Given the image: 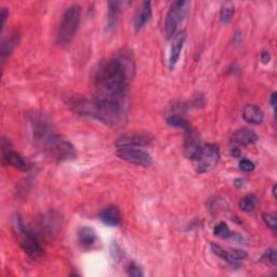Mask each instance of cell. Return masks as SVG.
Masks as SVG:
<instances>
[{
	"label": "cell",
	"mask_w": 277,
	"mask_h": 277,
	"mask_svg": "<svg viewBox=\"0 0 277 277\" xmlns=\"http://www.w3.org/2000/svg\"><path fill=\"white\" fill-rule=\"evenodd\" d=\"M100 220L108 226H118L122 223V214L116 206H108L100 214Z\"/></svg>",
	"instance_id": "9a60e30c"
},
{
	"label": "cell",
	"mask_w": 277,
	"mask_h": 277,
	"mask_svg": "<svg viewBox=\"0 0 277 277\" xmlns=\"http://www.w3.org/2000/svg\"><path fill=\"white\" fill-rule=\"evenodd\" d=\"M186 38H187L186 31L179 32V34L173 38L171 49H170V56H169V68L171 70L175 69L179 60H180L181 52L183 50L184 45H185Z\"/></svg>",
	"instance_id": "7c38bea8"
},
{
	"label": "cell",
	"mask_w": 277,
	"mask_h": 277,
	"mask_svg": "<svg viewBox=\"0 0 277 277\" xmlns=\"http://www.w3.org/2000/svg\"><path fill=\"white\" fill-rule=\"evenodd\" d=\"M214 234L220 238H223V240H229V238H232L233 233L231 232L229 225H227L225 222H220V223L215 227Z\"/></svg>",
	"instance_id": "cb8c5ba5"
},
{
	"label": "cell",
	"mask_w": 277,
	"mask_h": 277,
	"mask_svg": "<svg viewBox=\"0 0 277 277\" xmlns=\"http://www.w3.org/2000/svg\"><path fill=\"white\" fill-rule=\"evenodd\" d=\"M73 110L81 116L93 118L107 126L115 127L127 121V104L93 97L72 102Z\"/></svg>",
	"instance_id": "3957f363"
},
{
	"label": "cell",
	"mask_w": 277,
	"mask_h": 277,
	"mask_svg": "<svg viewBox=\"0 0 277 277\" xmlns=\"http://www.w3.org/2000/svg\"><path fill=\"white\" fill-rule=\"evenodd\" d=\"M81 19V7L78 4H72L66 10L60 21L57 41L60 46H68L76 36Z\"/></svg>",
	"instance_id": "5b68a950"
},
{
	"label": "cell",
	"mask_w": 277,
	"mask_h": 277,
	"mask_svg": "<svg viewBox=\"0 0 277 277\" xmlns=\"http://www.w3.org/2000/svg\"><path fill=\"white\" fill-rule=\"evenodd\" d=\"M259 140L258 134L250 129H241L232 137V143L235 146H247L254 144Z\"/></svg>",
	"instance_id": "5bb4252c"
},
{
	"label": "cell",
	"mask_w": 277,
	"mask_h": 277,
	"mask_svg": "<svg viewBox=\"0 0 277 277\" xmlns=\"http://www.w3.org/2000/svg\"><path fill=\"white\" fill-rule=\"evenodd\" d=\"M231 154H232V156L233 157H240L241 156V154H242V152H241V149L238 148V146H233L232 148V150H231Z\"/></svg>",
	"instance_id": "d6a6232c"
},
{
	"label": "cell",
	"mask_w": 277,
	"mask_h": 277,
	"mask_svg": "<svg viewBox=\"0 0 277 277\" xmlns=\"http://www.w3.org/2000/svg\"><path fill=\"white\" fill-rule=\"evenodd\" d=\"M8 15H9L8 10L5 9V8H2L1 9V13H0V16H1V30H3L4 24H5V21H7Z\"/></svg>",
	"instance_id": "f546056e"
},
{
	"label": "cell",
	"mask_w": 277,
	"mask_h": 277,
	"mask_svg": "<svg viewBox=\"0 0 277 277\" xmlns=\"http://www.w3.org/2000/svg\"><path fill=\"white\" fill-rule=\"evenodd\" d=\"M260 262L265 263V264H271L275 265L277 264V253L274 248H269L264 251V253L260 258Z\"/></svg>",
	"instance_id": "d4e9b609"
},
{
	"label": "cell",
	"mask_w": 277,
	"mask_h": 277,
	"mask_svg": "<svg viewBox=\"0 0 277 277\" xmlns=\"http://www.w3.org/2000/svg\"><path fill=\"white\" fill-rule=\"evenodd\" d=\"M153 142V138L150 134L141 132H129L123 134L117 140L116 146L118 148H141L149 146Z\"/></svg>",
	"instance_id": "8fae6325"
},
{
	"label": "cell",
	"mask_w": 277,
	"mask_h": 277,
	"mask_svg": "<svg viewBox=\"0 0 277 277\" xmlns=\"http://www.w3.org/2000/svg\"><path fill=\"white\" fill-rule=\"evenodd\" d=\"M13 231L21 248L27 253V256L34 260L39 259L42 256V247L39 237L24 223L20 215L14 216Z\"/></svg>",
	"instance_id": "277c9868"
},
{
	"label": "cell",
	"mask_w": 277,
	"mask_h": 277,
	"mask_svg": "<svg viewBox=\"0 0 277 277\" xmlns=\"http://www.w3.org/2000/svg\"><path fill=\"white\" fill-rule=\"evenodd\" d=\"M116 155L121 159L135 166L149 167L153 164L151 154L141 148H118Z\"/></svg>",
	"instance_id": "ba28073f"
},
{
	"label": "cell",
	"mask_w": 277,
	"mask_h": 277,
	"mask_svg": "<svg viewBox=\"0 0 277 277\" xmlns=\"http://www.w3.org/2000/svg\"><path fill=\"white\" fill-rule=\"evenodd\" d=\"M31 139L38 149L51 159L65 161L74 159L76 151L69 141L62 138L48 119L40 114H32L30 117Z\"/></svg>",
	"instance_id": "7a4b0ae2"
},
{
	"label": "cell",
	"mask_w": 277,
	"mask_h": 277,
	"mask_svg": "<svg viewBox=\"0 0 277 277\" xmlns=\"http://www.w3.org/2000/svg\"><path fill=\"white\" fill-rule=\"evenodd\" d=\"M234 13H235L234 4H233L232 2L223 3V5L221 7V11H220V20L222 23L223 24L230 23L233 19V16H234Z\"/></svg>",
	"instance_id": "603a6c76"
},
{
	"label": "cell",
	"mask_w": 277,
	"mask_h": 277,
	"mask_svg": "<svg viewBox=\"0 0 277 277\" xmlns=\"http://www.w3.org/2000/svg\"><path fill=\"white\" fill-rule=\"evenodd\" d=\"M276 103H277V94H276V92H273V93L270 96V104H271V106H272L274 112L276 111Z\"/></svg>",
	"instance_id": "4dcf8cb0"
},
{
	"label": "cell",
	"mask_w": 277,
	"mask_h": 277,
	"mask_svg": "<svg viewBox=\"0 0 277 277\" xmlns=\"http://www.w3.org/2000/svg\"><path fill=\"white\" fill-rule=\"evenodd\" d=\"M19 38L20 35L19 34H13L10 38H8L7 40H3L1 43V60L2 62L5 61V59H7L11 52L13 51V49L15 48L16 43L19 42Z\"/></svg>",
	"instance_id": "ffe728a7"
},
{
	"label": "cell",
	"mask_w": 277,
	"mask_h": 277,
	"mask_svg": "<svg viewBox=\"0 0 277 277\" xmlns=\"http://www.w3.org/2000/svg\"><path fill=\"white\" fill-rule=\"evenodd\" d=\"M188 7L189 2L185 0H178L170 4L165 22V34L168 39H171L173 36H176L179 25L182 23L187 14Z\"/></svg>",
	"instance_id": "8992f818"
},
{
	"label": "cell",
	"mask_w": 277,
	"mask_h": 277,
	"mask_svg": "<svg viewBox=\"0 0 277 277\" xmlns=\"http://www.w3.org/2000/svg\"><path fill=\"white\" fill-rule=\"evenodd\" d=\"M235 185H236L237 187L243 186V185H244V180H243V179H237V180L235 181Z\"/></svg>",
	"instance_id": "836d02e7"
},
{
	"label": "cell",
	"mask_w": 277,
	"mask_h": 277,
	"mask_svg": "<svg viewBox=\"0 0 277 277\" xmlns=\"http://www.w3.org/2000/svg\"><path fill=\"white\" fill-rule=\"evenodd\" d=\"M210 247L215 256L224 260L227 264H230L233 268H240L242 260L247 258V252L241 250V249L223 248L215 243H211Z\"/></svg>",
	"instance_id": "30bf717a"
},
{
	"label": "cell",
	"mask_w": 277,
	"mask_h": 277,
	"mask_svg": "<svg viewBox=\"0 0 277 277\" xmlns=\"http://www.w3.org/2000/svg\"><path fill=\"white\" fill-rule=\"evenodd\" d=\"M119 12H121V2H118V1L108 2V19H107V29L108 30L115 29Z\"/></svg>",
	"instance_id": "d6986e66"
},
{
	"label": "cell",
	"mask_w": 277,
	"mask_h": 277,
	"mask_svg": "<svg viewBox=\"0 0 277 277\" xmlns=\"http://www.w3.org/2000/svg\"><path fill=\"white\" fill-rule=\"evenodd\" d=\"M126 273L128 276L132 277H142L144 276V273L142 272V269H141L138 264H135L133 262L129 263L126 267Z\"/></svg>",
	"instance_id": "4316f807"
},
{
	"label": "cell",
	"mask_w": 277,
	"mask_h": 277,
	"mask_svg": "<svg viewBox=\"0 0 277 277\" xmlns=\"http://www.w3.org/2000/svg\"><path fill=\"white\" fill-rule=\"evenodd\" d=\"M167 123L170 124L171 127L182 129L184 133L193 129L192 124L189 123L185 118H183L182 116H179V115H171V116L168 117L167 118Z\"/></svg>",
	"instance_id": "44dd1931"
},
{
	"label": "cell",
	"mask_w": 277,
	"mask_h": 277,
	"mask_svg": "<svg viewBox=\"0 0 277 277\" xmlns=\"http://www.w3.org/2000/svg\"><path fill=\"white\" fill-rule=\"evenodd\" d=\"M262 219L264 221V223L268 225L269 229L272 231L273 233H276L277 230V221H276V215L275 214L271 213H264L262 215Z\"/></svg>",
	"instance_id": "484cf974"
},
{
	"label": "cell",
	"mask_w": 277,
	"mask_h": 277,
	"mask_svg": "<svg viewBox=\"0 0 277 277\" xmlns=\"http://www.w3.org/2000/svg\"><path fill=\"white\" fill-rule=\"evenodd\" d=\"M220 151L215 144L203 145L197 155L194 157V168L198 173H206L214 170L219 162Z\"/></svg>",
	"instance_id": "52a82bcc"
},
{
	"label": "cell",
	"mask_w": 277,
	"mask_h": 277,
	"mask_svg": "<svg viewBox=\"0 0 277 277\" xmlns=\"http://www.w3.org/2000/svg\"><path fill=\"white\" fill-rule=\"evenodd\" d=\"M254 168H256V166H254L253 162L247 158H243L240 161V169L244 172H251L254 170Z\"/></svg>",
	"instance_id": "83f0119b"
},
{
	"label": "cell",
	"mask_w": 277,
	"mask_h": 277,
	"mask_svg": "<svg viewBox=\"0 0 277 277\" xmlns=\"http://www.w3.org/2000/svg\"><path fill=\"white\" fill-rule=\"evenodd\" d=\"M202 143L197 132L194 129L185 132V140H184V154L189 159H194V157L197 155L199 150L202 149Z\"/></svg>",
	"instance_id": "4fadbf2b"
},
{
	"label": "cell",
	"mask_w": 277,
	"mask_h": 277,
	"mask_svg": "<svg viewBox=\"0 0 277 277\" xmlns=\"http://www.w3.org/2000/svg\"><path fill=\"white\" fill-rule=\"evenodd\" d=\"M272 192H273V196H274V198H275V197H276V194H275V193H276V185H274V186H273Z\"/></svg>",
	"instance_id": "e575fe53"
},
{
	"label": "cell",
	"mask_w": 277,
	"mask_h": 277,
	"mask_svg": "<svg viewBox=\"0 0 277 277\" xmlns=\"http://www.w3.org/2000/svg\"><path fill=\"white\" fill-rule=\"evenodd\" d=\"M270 60H271V54L267 51H263L261 54V61L263 64H268L270 63Z\"/></svg>",
	"instance_id": "1f68e13d"
},
{
	"label": "cell",
	"mask_w": 277,
	"mask_h": 277,
	"mask_svg": "<svg viewBox=\"0 0 277 277\" xmlns=\"http://www.w3.org/2000/svg\"><path fill=\"white\" fill-rule=\"evenodd\" d=\"M240 208L244 213H252V211L257 208L258 205V198L252 194L246 195L240 200Z\"/></svg>",
	"instance_id": "7402d4cb"
},
{
	"label": "cell",
	"mask_w": 277,
	"mask_h": 277,
	"mask_svg": "<svg viewBox=\"0 0 277 277\" xmlns=\"http://www.w3.org/2000/svg\"><path fill=\"white\" fill-rule=\"evenodd\" d=\"M242 40H243V35H242V32H241L240 31H235L234 36H233V42H234V45L238 46V45H240V43L242 42Z\"/></svg>",
	"instance_id": "f1b7e54d"
},
{
	"label": "cell",
	"mask_w": 277,
	"mask_h": 277,
	"mask_svg": "<svg viewBox=\"0 0 277 277\" xmlns=\"http://www.w3.org/2000/svg\"><path fill=\"white\" fill-rule=\"evenodd\" d=\"M96 240V233L90 226H83L78 230V241L83 246L93 245Z\"/></svg>",
	"instance_id": "ac0fdd59"
},
{
	"label": "cell",
	"mask_w": 277,
	"mask_h": 277,
	"mask_svg": "<svg viewBox=\"0 0 277 277\" xmlns=\"http://www.w3.org/2000/svg\"><path fill=\"white\" fill-rule=\"evenodd\" d=\"M243 118L244 121L247 122L248 123L260 124L264 121V113L260 106L254 104H248L244 107Z\"/></svg>",
	"instance_id": "2e32d148"
},
{
	"label": "cell",
	"mask_w": 277,
	"mask_h": 277,
	"mask_svg": "<svg viewBox=\"0 0 277 277\" xmlns=\"http://www.w3.org/2000/svg\"><path fill=\"white\" fill-rule=\"evenodd\" d=\"M152 19V2L144 1L141 5V9L134 20V29L135 31L142 30L143 27L149 23Z\"/></svg>",
	"instance_id": "e0dca14e"
},
{
	"label": "cell",
	"mask_w": 277,
	"mask_h": 277,
	"mask_svg": "<svg viewBox=\"0 0 277 277\" xmlns=\"http://www.w3.org/2000/svg\"><path fill=\"white\" fill-rule=\"evenodd\" d=\"M135 62L133 54L123 49L116 57L102 61L94 69V97L127 104L128 84L134 77Z\"/></svg>",
	"instance_id": "6da1fadb"
},
{
	"label": "cell",
	"mask_w": 277,
	"mask_h": 277,
	"mask_svg": "<svg viewBox=\"0 0 277 277\" xmlns=\"http://www.w3.org/2000/svg\"><path fill=\"white\" fill-rule=\"evenodd\" d=\"M2 162L22 171H29L31 168L29 161L12 150L10 140L5 138L2 140Z\"/></svg>",
	"instance_id": "9c48e42d"
}]
</instances>
